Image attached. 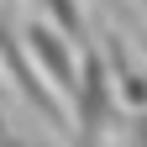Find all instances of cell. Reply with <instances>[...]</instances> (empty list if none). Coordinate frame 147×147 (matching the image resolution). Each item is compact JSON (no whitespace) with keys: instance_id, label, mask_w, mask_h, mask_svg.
Listing matches in <instances>:
<instances>
[{"instance_id":"cell-2","label":"cell","mask_w":147,"mask_h":147,"mask_svg":"<svg viewBox=\"0 0 147 147\" xmlns=\"http://www.w3.org/2000/svg\"><path fill=\"white\" fill-rule=\"evenodd\" d=\"M137 137H142V147H147V116H142V121H137Z\"/></svg>"},{"instance_id":"cell-1","label":"cell","mask_w":147,"mask_h":147,"mask_svg":"<svg viewBox=\"0 0 147 147\" xmlns=\"http://www.w3.org/2000/svg\"><path fill=\"white\" fill-rule=\"evenodd\" d=\"M26 47L37 53V58H42L47 68H53V84H63V89H79V79H74V63H68V53L53 42V32L47 26H32L26 32Z\"/></svg>"}]
</instances>
